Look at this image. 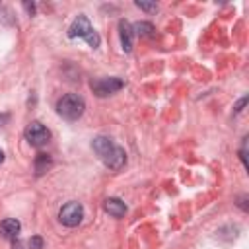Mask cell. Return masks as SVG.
<instances>
[{"mask_svg":"<svg viewBox=\"0 0 249 249\" xmlns=\"http://www.w3.org/2000/svg\"><path fill=\"white\" fill-rule=\"evenodd\" d=\"M91 148L97 154V158L103 161L105 167H109L113 171H119V169L124 167L126 152L119 144H115L109 136H95L93 142H91Z\"/></svg>","mask_w":249,"mask_h":249,"instance_id":"cell-1","label":"cell"},{"mask_svg":"<svg viewBox=\"0 0 249 249\" xmlns=\"http://www.w3.org/2000/svg\"><path fill=\"white\" fill-rule=\"evenodd\" d=\"M86 111V101L78 93H64L56 101V113L64 121H78Z\"/></svg>","mask_w":249,"mask_h":249,"instance_id":"cell-2","label":"cell"},{"mask_svg":"<svg viewBox=\"0 0 249 249\" xmlns=\"http://www.w3.org/2000/svg\"><path fill=\"white\" fill-rule=\"evenodd\" d=\"M68 37H70V39L80 37V39H84L91 49H97L99 43H101L97 31L93 29V25L89 23V19H88L84 14H80V16L70 23V27H68Z\"/></svg>","mask_w":249,"mask_h":249,"instance_id":"cell-3","label":"cell"},{"mask_svg":"<svg viewBox=\"0 0 249 249\" xmlns=\"http://www.w3.org/2000/svg\"><path fill=\"white\" fill-rule=\"evenodd\" d=\"M23 136H25L27 144L33 146V148H43V146L51 140V132H49V128H47L43 123H39V121H31V123L25 126Z\"/></svg>","mask_w":249,"mask_h":249,"instance_id":"cell-4","label":"cell"},{"mask_svg":"<svg viewBox=\"0 0 249 249\" xmlns=\"http://www.w3.org/2000/svg\"><path fill=\"white\" fill-rule=\"evenodd\" d=\"M84 218V206L76 200L66 202L60 210H58V222L66 228H76Z\"/></svg>","mask_w":249,"mask_h":249,"instance_id":"cell-5","label":"cell"},{"mask_svg":"<svg viewBox=\"0 0 249 249\" xmlns=\"http://www.w3.org/2000/svg\"><path fill=\"white\" fill-rule=\"evenodd\" d=\"M123 86H124V82H123L121 78H115V76H111V78H97V80H91V82H89V88H91V91H93L97 97L113 95V93H117Z\"/></svg>","mask_w":249,"mask_h":249,"instance_id":"cell-6","label":"cell"},{"mask_svg":"<svg viewBox=\"0 0 249 249\" xmlns=\"http://www.w3.org/2000/svg\"><path fill=\"white\" fill-rule=\"evenodd\" d=\"M119 39H121L123 51L124 53H130L132 51V43H134V31H132V25L126 19H121L119 21Z\"/></svg>","mask_w":249,"mask_h":249,"instance_id":"cell-7","label":"cell"},{"mask_svg":"<svg viewBox=\"0 0 249 249\" xmlns=\"http://www.w3.org/2000/svg\"><path fill=\"white\" fill-rule=\"evenodd\" d=\"M19 231H21V222H19V220H16V218H6V220L0 222V233H2V237L14 241V239H18Z\"/></svg>","mask_w":249,"mask_h":249,"instance_id":"cell-8","label":"cell"},{"mask_svg":"<svg viewBox=\"0 0 249 249\" xmlns=\"http://www.w3.org/2000/svg\"><path fill=\"white\" fill-rule=\"evenodd\" d=\"M103 208H105V212H107L109 216H113V218H123V216L126 214V204H124L121 198H117V196L105 198Z\"/></svg>","mask_w":249,"mask_h":249,"instance_id":"cell-9","label":"cell"},{"mask_svg":"<svg viewBox=\"0 0 249 249\" xmlns=\"http://www.w3.org/2000/svg\"><path fill=\"white\" fill-rule=\"evenodd\" d=\"M33 167H35V173L37 175H43L45 171H49L53 167V158L49 154H37L35 156V161H33Z\"/></svg>","mask_w":249,"mask_h":249,"instance_id":"cell-10","label":"cell"},{"mask_svg":"<svg viewBox=\"0 0 249 249\" xmlns=\"http://www.w3.org/2000/svg\"><path fill=\"white\" fill-rule=\"evenodd\" d=\"M132 31H136V35H140V37H144V39L156 35V27H154L150 21H138V23L132 27Z\"/></svg>","mask_w":249,"mask_h":249,"instance_id":"cell-11","label":"cell"},{"mask_svg":"<svg viewBox=\"0 0 249 249\" xmlns=\"http://www.w3.org/2000/svg\"><path fill=\"white\" fill-rule=\"evenodd\" d=\"M27 247H29V249H43V237L33 235V237L27 241Z\"/></svg>","mask_w":249,"mask_h":249,"instance_id":"cell-12","label":"cell"},{"mask_svg":"<svg viewBox=\"0 0 249 249\" xmlns=\"http://www.w3.org/2000/svg\"><path fill=\"white\" fill-rule=\"evenodd\" d=\"M136 8H140V10H144V12H156L158 10V4H148V2H136Z\"/></svg>","mask_w":249,"mask_h":249,"instance_id":"cell-13","label":"cell"},{"mask_svg":"<svg viewBox=\"0 0 249 249\" xmlns=\"http://www.w3.org/2000/svg\"><path fill=\"white\" fill-rule=\"evenodd\" d=\"M245 103H247V95H243V97H241V99H239V101L235 103V107H233V111H235V113H239V111H241V109L245 107Z\"/></svg>","mask_w":249,"mask_h":249,"instance_id":"cell-14","label":"cell"},{"mask_svg":"<svg viewBox=\"0 0 249 249\" xmlns=\"http://www.w3.org/2000/svg\"><path fill=\"white\" fill-rule=\"evenodd\" d=\"M23 8L29 12V16H33V14H35V4H29V2H25V4H23Z\"/></svg>","mask_w":249,"mask_h":249,"instance_id":"cell-15","label":"cell"},{"mask_svg":"<svg viewBox=\"0 0 249 249\" xmlns=\"http://www.w3.org/2000/svg\"><path fill=\"white\" fill-rule=\"evenodd\" d=\"M245 200H247V195H243V196H239V202H237V204H239V206H241L243 210H247V204H245Z\"/></svg>","mask_w":249,"mask_h":249,"instance_id":"cell-16","label":"cell"},{"mask_svg":"<svg viewBox=\"0 0 249 249\" xmlns=\"http://www.w3.org/2000/svg\"><path fill=\"white\" fill-rule=\"evenodd\" d=\"M10 119V115L8 113H4V115H0V126H4V123Z\"/></svg>","mask_w":249,"mask_h":249,"instance_id":"cell-17","label":"cell"},{"mask_svg":"<svg viewBox=\"0 0 249 249\" xmlns=\"http://www.w3.org/2000/svg\"><path fill=\"white\" fill-rule=\"evenodd\" d=\"M14 249H23V243L18 241V239H14Z\"/></svg>","mask_w":249,"mask_h":249,"instance_id":"cell-18","label":"cell"},{"mask_svg":"<svg viewBox=\"0 0 249 249\" xmlns=\"http://www.w3.org/2000/svg\"><path fill=\"white\" fill-rule=\"evenodd\" d=\"M2 163H4V152L0 150V165H2Z\"/></svg>","mask_w":249,"mask_h":249,"instance_id":"cell-19","label":"cell"}]
</instances>
